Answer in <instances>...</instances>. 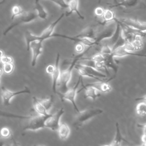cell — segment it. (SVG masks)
I'll return each instance as SVG.
<instances>
[{"label": "cell", "instance_id": "1", "mask_svg": "<svg viewBox=\"0 0 146 146\" xmlns=\"http://www.w3.org/2000/svg\"><path fill=\"white\" fill-rule=\"evenodd\" d=\"M65 16V13H62L61 15L54 21H53L50 25L46 27L44 31L42 32L40 35L37 36L33 34L30 31L26 30L25 32V39L26 44V50L27 51L30 50V44L31 42L34 41H42L43 42L44 40L52 38V35L53 34L54 30L58 25V23L64 18Z\"/></svg>", "mask_w": 146, "mask_h": 146}, {"label": "cell", "instance_id": "2", "mask_svg": "<svg viewBox=\"0 0 146 146\" xmlns=\"http://www.w3.org/2000/svg\"><path fill=\"white\" fill-rule=\"evenodd\" d=\"M83 56H84L83 52L81 54H79L77 55H76L74 58L70 66L66 70L63 71H60V77H59V79L57 86H59L60 90L62 93L65 92L67 90H68V84L71 78L72 70L74 68L75 64L78 63V62L80 60V59L82 58Z\"/></svg>", "mask_w": 146, "mask_h": 146}, {"label": "cell", "instance_id": "3", "mask_svg": "<svg viewBox=\"0 0 146 146\" xmlns=\"http://www.w3.org/2000/svg\"><path fill=\"white\" fill-rule=\"evenodd\" d=\"M103 112V110L99 108H92L78 112L74 121V126L76 128H80L84 123Z\"/></svg>", "mask_w": 146, "mask_h": 146}, {"label": "cell", "instance_id": "4", "mask_svg": "<svg viewBox=\"0 0 146 146\" xmlns=\"http://www.w3.org/2000/svg\"><path fill=\"white\" fill-rule=\"evenodd\" d=\"M17 18V19L4 30L3 33V35H6L9 31L21 24L29 23L34 21L35 20L37 19L38 16L35 11L27 12L23 11L21 15Z\"/></svg>", "mask_w": 146, "mask_h": 146}, {"label": "cell", "instance_id": "5", "mask_svg": "<svg viewBox=\"0 0 146 146\" xmlns=\"http://www.w3.org/2000/svg\"><path fill=\"white\" fill-rule=\"evenodd\" d=\"M50 115L48 116H42L39 115L30 116L27 119L28 121L24 126L23 131H36L40 129L44 128L45 120Z\"/></svg>", "mask_w": 146, "mask_h": 146}, {"label": "cell", "instance_id": "6", "mask_svg": "<svg viewBox=\"0 0 146 146\" xmlns=\"http://www.w3.org/2000/svg\"><path fill=\"white\" fill-rule=\"evenodd\" d=\"M82 77L80 76L77 82L76 83V84L72 88H71L70 89L68 88V90H67L64 93H59L58 92H57V94H58V95L60 96L61 100L62 101L68 100V101L72 103L74 110L77 112H80V111L76 105L75 99H76V96L77 94L78 88L79 84L80 81L82 80Z\"/></svg>", "mask_w": 146, "mask_h": 146}, {"label": "cell", "instance_id": "7", "mask_svg": "<svg viewBox=\"0 0 146 146\" xmlns=\"http://www.w3.org/2000/svg\"><path fill=\"white\" fill-rule=\"evenodd\" d=\"M30 89L25 86L24 88L22 90L18 91H11L5 87H2L1 88V98L3 102V104L5 106H9L11 104V99L19 95L24 94H30Z\"/></svg>", "mask_w": 146, "mask_h": 146}, {"label": "cell", "instance_id": "8", "mask_svg": "<svg viewBox=\"0 0 146 146\" xmlns=\"http://www.w3.org/2000/svg\"><path fill=\"white\" fill-rule=\"evenodd\" d=\"M64 113L63 107L60 108L54 114H50L45 120V128H47L53 131H56L60 124V119L62 115Z\"/></svg>", "mask_w": 146, "mask_h": 146}, {"label": "cell", "instance_id": "9", "mask_svg": "<svg viewBox=\"0 0 146 146\" xmlns=\"http://www.w3.org/2000/svg\"><path fill=\"white\" fill-rule=\"evenodd\" d=\"M115 27L116 24L115 26L113 23L110 24L106 26V28L101 32L97 34L95 38V43L96 45H99L103 40L111 38L115 31Z\"/></svg>", "mask_w": 146, "mask_h": 146}, {"label": "cell", "instance_id": "10", "mask_svg": "<svg viewBox=\"0 0 146 146\" xmlns=\"http://www.w3.org/2000/svg\"><path fill=\"white\" fill-rule=\"evenodd\" d=\"M42 43L43 42L42 41H34L30 44V50H31L32 52V59L31 62L32 67H34L36 65L38 58L42 53Z\"/></svg>", "mask_w": 146, "mask_h": 146}, {"label": "cell", "instance_id": "11", "mask_svg": "<svg viewBox=\"0 0 146 146\" xmlns=\"http://www.w3.org/2000/svg\"><path fill=\"white\" fill-rule=\"evenodd\" d=\"M115 76L113 77L110 78L108 79V80H103V81H99L98 82H94V83H88L86 84V85H83L82 87H92L94 88H95L97 91L99 92H103V93H106L110 92L112 88L110 84L108 83V82L110 81L111 80L115 78Z\"/></svg>", "mask_w": 146, "mask_h": 146}, {"label": "cell", "instance_id": "12", "mask_svg": "<svg viewBox=\"0 0 146 146\" xmlns=\"http://www.w3.org/2000/svg\"><path fill=\"white\" fill-rule=\"evenodd\" d=\"M59 59H60V54L59 53H57L55 63V70L52 74L51 75L52 79V91L55 94H57V90H56V87L58 86V81L59 79L60 75V70L59 68Z\"/></svg>", "mask_w": 146, "mask_h": 146}, {"label": "cell", "instance_id": "13", "mask_svg": "<svg viewBox=\"0 0 146 146\" xmlns=\"http://www.w3.org/2000/svg\"><path fill=\"white\" fill-rule=\"evenodd\" d=\"M111 55L115 57H123L125 56L131 55V56H143L145 57V55L142 54H139L133 52H130L127 51L124 47V46H121L118 47L112 51V53L111 54Z\"/></svg>", "mask_w": 146, "mask_h": 146}, {"label": "cell", "instance_id": "14", "mask_svg": "<svg viewBox=\"0 0 146 146\" xmlns=\"http://www.w3.org/2000/svg\"><path fill=\"white\" fill-rule=\"evenodd\" d=\"M97 34L96 28L94 26H88L75 36L78 38H87L95 41V38Z\"/></svg>", "mask_w": 146, "mask_h": 146}, {"label": "cell", "instance_id": "15", "mask_svg": "<svg viewBox=\"0 0 146 146\" xmlns=\"http://www.w3.org/2000/svg\"><path fill=\"white\" fill-rule=\"evenodd\" d=\"M67 3L69 11L65 13L66 16H69L72 13H75L80 19H84V17L80 12L79 9V0H70Z\"/></svg>", "mask_w": 146, "mask_h": 146}, {"label": "cell", "instance_id": "16", "mask_svg": "<svg viewBox=\"0 0 146 146\" xmlns=\"http://www.w3.org/2000/svg\"><path fill=\"white\" fill-rule=\"evenodd\" d=\"M141 0H121L116 4H111L109 6V9H112L115 7L131 8L137 6Z\"/></svg>", "mask_w": 146, "mask_h": 146}, {"label": "cell", "instance_id": "17", "mask_svg": "<svg viewBox=\"0 0 146 146\" xmlns=\"http://www.w3.org/2000/svg\"><path fill=\"white\" fill-rule=\"evenodd\" d=\"M102 18V20L101 21H98V23L99 25L104 26L109 22L113 21V19L115 18V15L112 9L108 8L104 10V14Z\"/></svg>", "mask_w": 146, "mask_h": 146}, {"label": "cell", "instance_id": "18", "mask_svg": "<svg viewBox=\"0 0 146 146\" xmlns=\"http://www.w3.org/2000/svg\"><path fill=\"white\" fill-rule=\"evenodd\" d=\"M104 56V63L107 67V68L112 69L115 72V75L116 76V73L117 72V70L119 68V66L117 63L115 62L114 60V58L111 55H103Z\"/></svg>", "mask_w": 146, "mask_h": 146}, {"label": "cell", "instance_id": "19", "mask_svg": "<svg viewBox=\"0 0 146 146\" xmlns=\"http://www.w3.org/2000/svg\"><path fill=\"white\" fill-rule=\"evenodd\" d=\"M34 6L38 18L42 20H46L48 17V13L43 5L40 3L39 0H35Z\"/></svg>", "mask_w": 146, "mask_h": 146}, {"label": "cell", "instance_id": "20", "mask_svg": "<svg viewBox=\"0 0 146 146\" xmlns=\"http://www.w3.org/2000/svg\"><path fill=\"white\" fill-rule=\"evenodd\" d=\"M83 89L85 90V94H84L85 98H90L91 99L95 100L101 95L99 92L92 87H82L81 89H80L78 91H77V93L79 92Z\"/></svg>", "mask_w": 146, "mask_h": 146}, {"label": "cell", "instance_id": "21", "mask_svg": "<svg viewBox=\"0 0 146 146\" xmlns=\"http://www.w3.org/2000/svg\"><path fill=\"white\" fill-rule=\"evenodd\" d=\"M33 103L34 108L35 111L37 112L38 115L42 116H48L50 114L46 110L44 107L39 102L38 98L34 96L33 98Z\"/></svg>", "mask_w": 146, "mask_h": 146}, {"label": "cell", "instance_id": "22", "mask_svg": "<svg viewBox=\"0 0 146 146\" xmlns=\"http://www.w3.org/2000/svg\"><path fill=\"white\" fill-rule=\"evenodd\" d=\"M58 133L59 137L62 140H66L69 136L70 133V129L69 126L65 123L59 124L56 131Z\"/></svg>", "mask_w": 146, "mask_h": 146}, {"label": "cell", "instance_id": "23", "mask_svg": "<svg viewBox=\"0 0 146 146\" xmlns=\"http://www.w3.org/2000/svg\"><path fill=\"white\" fill-rule=\"evenodd\" d=\"M116 135L115 137L113 139V140L111 142L110 145L111 146H121V141H125L128 143V141H127L122 136L121 132L120 131L119 123L117 122L116 123Z\"/></svg>", "mask_w": 146, "mask_h": 146}, {"label": "cell", "instance_id": "24", "mask_svg": "<svg viewBox=\"0 0 146 146\" xmlns=\"http://www.w3.org/2000/svg\"><path fill=\"white\" fill-rule=\"evenodd\" d=\"M131 42L133 46L135 51L141 50L144 46L143 36L139 34H134Z\"/></svg>", "mask_w": 146, "mask_h": 146}, {"label": "cell", "instance_id": "25", "mask_svg": "<svg viewBox=\"0 0 146 146\" xmlns=\"http://www.w3.org/2000/svg\"><path fill=\"white\" fill-rule=\"evenodd\" d=\"M80 65V64H79ZM89 74L94 76H95L96 78H101V79H103V78H106L107 77V75L104 74V73H102L99 71H98L97 70L92 68V67H88V66H82V65H80Z\"/></svg>", "mask_w": 146, "mask_h": 146}, {"label": "cell", "instance_id": "26", "mask_svg": "<svg viewBox=\"0 0 146 146\" xmlns=\"http://www.w3.org/2000/svg\"><path fill=\"white\" fill-rule=\"evenodd\" d=\"M74 68L77 70L78 74L80 75V76L82 77H83V76H85V77H88V78H92V79H96L98 80V81H103V80H103V79H101V78H96L95 76H94L90 74H89L80 65H79V64H76Z\"/></svg>", "mask_w": 146, "mask_h": 146}, {"label": "cell", "instance_id": "27", "mask_svg": "<svg viewBox=\"0 0 146 146\" xmlns=\"http://www.w3.org/2000/svg\"><path fill=\"white\" fill-rule=\"evenodd\" d=\"M40 103L42 106L44 107L46 110L48 112L50 110L51 108L53 102H54V98L53 96L51 95L50 97L45 99H38Z\"/></svg>", "mask_w": 146, "mask_h": 146}, {"label": "cell", "instance_id": "28", "mask_svg": "<svg viewBox=\"0 0 146 146\" xmlns=\"http://www.w3.org/2000/svg\"><path fill=\"white\" fill-rule=\"evenodd\" d=\"M23 13V10L19 5H14L11 9V19L13 21L15 18L21 15Z\"/></svg>", "mask_w": 146, "mask_h": 146}, {"label": "cell", "instance_id": "29", "mask_svg": "<svg viewBox=\"0 0 146 146\" xmlns=\"http://www.w3.org/2000/svg\"><path fill=\"white\" fill-rule=\"evenodd\" d=\"M0 116L5 117H10V118H18V119H27L30 117V116L19 115L10 113L8 112L0 111Z\"/></svg>", "mask_w": 146, "mask_h": 146}, {"label": "cell", "instance_id": "30", "mask_svg": "<svg viewBox=\"0 0 146 146\" xmlns=\"http://www.w3.org/2000/svg\"><path fill=\"white\" fill-rule=\"evenodd\" d=\"M136 113L140 116H145L146 115V103L144 102L138 103L136 107Z\"/></svg>", "mask_w": 146, "mask_h": 146}, {"label": "cell", "instance_id": "31", "mask_svg": "<svg viewBox=\"0 0 146 146\" xmlns=\"http://www.w3.org/2000/svg\"><path fill=\"white\" fill-rule=\"evenodd\" d=\"M14 70V65L13 63L3 64L2 71L6 74H11Z\"/></svg>", "mask_w": 146, "mask_h": 146}, {"label": "cell", "instance_id": "32", "mask_svg": "<svg viewBox=\"0 0 146 146\" xmlns=\"http://www.w3.org/2000/svg\"><path fill=\"white\" fill-rule=\"evenodd\" d=\"M99 53L103 55H110L112 53V47L105 43L100 46Z\"/></svg>", "mask_w": 146, "mask_h": 146}, {"label": "cell", "instance_id": "33", "mask_svg": "<svg viewBox=\"0 0 146 146\" xmlns=\"http://www.w3.org/2000/svg\"><path fill=\"white\" fill-rule=\"evenodd\" d=\"M0 136L3 139H7L11 136V133L9 128L3 127L0 131Z\"/></svg>", "mask_w": 146, "mask_h": 146}, {"label": "cell", "instance_id": "34", "mask_svg": "<svg viewBox=\"0 0 146 146\" xmlns=\"http://www.w3.org/2000/svg\"><path fill=\"white\" fill-rule=\"evenodd\" d=\"M88 58L95 62H103L104 63V56L99 52H98V53L94 54V55L91 56V57H88Z\"/></svg>", "mask_w": 146, "mask_h": 146}, {"label": "cell", "instance_id": "35", "mask_svg": "<svg viewBox=\"0 0 146 146\" xmlns=\"http://www.w3.org/2000/svg\"><path fill=\"white\" fill-rule=\"evenodd\" d=\"M49 1L57 5L59 7H60L62 9H67L68 7V3H66L64 0H49Z\"/></svg>", "mask_w": 146, "mask_h": 146}, {"label": "cell", "instance_id": "36", "mask_svg": "<svg viewBox=\"0 0 146 146\" xmlns=\"http://www.w3.org/2000/svg\"><path fill=\"white\" fill-rule=\"evenodd\" d=\"M104 9H103V7H100V6H98L96 7L95 10H94V14L96 17L98 18H102L104 12Z\"/></svg>", "mask_w": 146, "mask_h": 146}, {"label": "cell", "instance_id": "37", "mask_svg": "<svg viewBox=\"0 0 146 146\" xmlns=\"http://www.w3.org/2000/svg\"><path fill=\"white\" fill-rule=\"evenodd\" d=\"M13 62H14V60L11 56H8V55H3V56L1 58V62H2V64L11 63H13Z\"/></svg>", "mask_w": 146, "mask_h": 146}, {"label": "cell", "instance_id": "38", "mask_svg": "<svg viewBox=\"0 0 146 146\" xmlns=\"http://www.w3.org/2000/svg\"><path fill=\"white\" fill-rule=\"evenodd\" d=\"M84 50H85L84 45L81 43H77V44L75 46V52H77L78 54H81V53L83 52Z\"/></svg>", "mask_w": 146, "mask_h": 146}, {"label": "cell", "instance_id": "39", "mask_svg": "<svg viewBox=\"0 0 146 146\" xmlns=\"http://www.w3.org/2000/svg\"><path fill=\"white\" fill-rule=\"evenodd\" d=\"M55 70V66L54 65L52 64H49L48 65L46 68V72H47V74H48V75H51L52 74V73L54 72Z\"/></svg>", "mask_w": 146, "mask_h": 146}, {"label": "cell", "instance_id": "40", "mask_svg": "<svg viewBox=\"0 0 146 146\" xmlns=\"http://www.w3.org/2000/svg\"><path fill=\"white\" fill-rule=\"evenodd\" d=\"M11 139H12V142L10 146H20L19 143L14 139V138L12 136H11Z\"/></svg>", "mask_w": 146, "mask_h": 146}, {"label": "cell", "instance_id": "41", "mask_svg": "<svg viewBox=\"0 0 146 146\" xmlns=\"http://www.w3.org/2000/svg\"><path fill=\"white\" fill-rule=\"evenodd\" d=\"M141 142L142 144H146V139H145V130H144V133L143 136H141Z\"/></svg>", "mask_w": 146, "mask_h": 146}, {"label": "cell", "instance_id": "42", "mask_svg": "<svg viewBox=\"0 0 146 146\" xmlns=\"http://www.w3.org/2000/svg\"><path fill=\"white\" fill-rule=\"evenodd\" d=\"M4 139L2 138V137H0V146H4L5 145V141L3 140Z\"/></svg>", "mask_w": 146, "mask_h": 146}, {"label": "cell", "instance_id": "43", "mask_svg": "<svg viewBox=\"0 0 146 146\" xmlns=\"http://www.w3.org/2000/svg\"><path fill=\"white\" fill-rule=\"evenodd\" d=\"M101 1H102V0H98V3H101ZM113 4H116L119 2V0H113Z\"/></svg>", "mask_w": 146, "mask_h": 146}, {"label": "cell", "instance_id": "44", "mask_svg": "<svg viewBox=\"0 0 146 146\" xmlns=\"http://www.w3.org/2000/svg\"><path fill=\"white\" fill-rule=\"evenodd\" d=\"M4 55V53H3V51L1 50H0V62L1 61V58L3 56V55Z\"/></svg>", "mask_w": 146, "mask_h": 146}, {"label": "cell", "instance_id": "45", "mask_svg": "<svg viewBox=\"0 0 146 146\" xmlns=\"http://www.w3.org/2000/svg\"><path fill=\"white\" fill-rule=\"evenodd\" d=\"M2 72H3L2 70L0 68V78H1V75H2ZM0 82H1V81H0Z\"/></svg>", "mask_w": 146, "mask_h": 146}, {"label": "cell", "instance_id": "46", "mask_svg": "<svg viewBox=\"0 0 146 146\" xmlns=\"http://www.w3.org/2000/svg\"><path fill=\"white\" fill-rule=\"evenodd\" d=\"M5 1V0H0V5H1V4H2L3 3H4Z\"/></svg>", "mask_w": 146, "mask_h": 146}, {"label": "cell", "instance_id": "47", "mask_svg": "<svg viewBox=\"0 0 146 146\" xmlns=\"http://www.w3.org/2000/svg\"><path fill=\"white\" fill-rule=\"evenodd\" d=\"M139 146H145V144H142L141 145H139Z\"/></svg>", "mask_w": 146, "mask_h": 146}, {"label": "cell", "instance_id": "48", "mask_svg": "<svg viewBox=\"0 0 146 146\" xmlns=\"http://www.w3.org/2000/svg\"><path fill=\"white\" fill-rule=\"evenodd\" d=\"M38 146H45V145H39Z\"/></svg>", "mask_w": 146, "mask_h": 146}, {"label": "cell", "instance_id": "49", "mask_svg": "<svg viewBox=\"0 0 146 146\" xmlns=\"http://www.w3.org/2000/svg\"><path fill=\"white\" fill-rule=\"evenodd\" d=\"M103 146H111L110 145H103Z\"/></svg>", "mask_w": 146, "mask_h": 146}, {"label": "cell", "instance_id": "50", "mask_svg": "<svg viewBox=\"0 0 146 146\" xmlns=\"http://www.w3.org/2000/svg\"><path fill=\"white\" fill-rule=\"evenodd\" d=\"M121 1V0H119V1Z\"/></svg>", "mask_w": 146, "mask_h": 146}]
</instances>
